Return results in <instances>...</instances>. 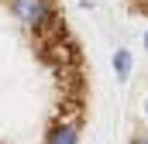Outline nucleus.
I'll use <instances>...</instances> for the list:
<instances>
[{
  "label": "nucleus",
  "instance_id": "obj_1",
  "mask_svg": "<svg viewBox=\"0 0 148 144\" xmlns=\"http://www.w3.org/2000/svg\"><path fill=\"white\" fill-rule=\"evenodd\" d=\"M10 10H14V17H17L21 24H28V28H45V24L52 21L48 0H10Z\"/></svg>",
  "mask_w": 148,
  "mask_h": 144
},
{
  "label": "nucleus",
  "instance_id": "obj_2",
  "mask_svg": "<svg viewBox=\"0 0 148 144\" xmlns=\"http://www.w3.org/2000/svg\"><path fill=\"white\" fill-rule=\"evenodd\" d=\"M76 141H79V130L73 124H59V127L48 130V141L45 144H76Z\"/></svg>",
  "mask_w": 148,
  "mask_h": 144
},
{
  "label": "nucleus",
  "instance_id": "obj_3",
  "mask_svg": "<svg viewBox=\"0 0 148 144\" xmlns=\"http://www.w3.org/2000/svg\"><path fill=\"white\" fill-rule=\"evenodd\" d=\"M114 72H117V79H127V75H131V52H127V48H121V52L114 55Z\"/></svg>",
  "mask_w": 148,
  "mask_h": 144
},
{
  "label": "nucleus",
  "instance_id": "obj_4",
  "mask_svg": "<svg viewBox=\"0 0 148 144\" xmlns=\"http://www.w3.org/2000/svg\"><path fill=\"white\" fill-rule=\"evenodd\" d=\"M131 144H148V134H138V137H134Z\"/></svg>",
  "mask_w": 148,
  "mask_h": 144
},
{
  "label": "nucleus",
  "instance_id": "obj_5",
  "mask_svg": "<svg viewBox=\"0 0 148 144\" xmlns=\"http://www.w3.org/2000/svg\"><path fill=\"white\" fill-rule=\"evenodd\" d=\"M145 52H148V31H145Z\"/></svg>",
  "mask_w": 148,
  "mask_h": 144
},
{
  "label": "nucleus",
  "instance_id": "obj_6",
  "mask_svg": "<svg viewBox=\"0 0 148 144\" xmlns=\"http://www.w3.org/2000/svg\"><path fill=\"white\" fill-rule=\"evenodd\" d=\"M145 120H148V100H145Z\"/></svg>",
  "mask_w": 148,
  "mask_h": 144
}]
</instances>
